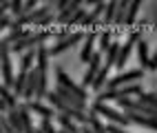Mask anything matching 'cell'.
Instances as JSON below:
<instances>
[{
  "instance_id": "8",
  "label": "cell",
  "mask_w": 157,
  "mask_h": 133,
  "mask_svg": "<svg viewBox=\"0 0 157 133\" xmlns=\"http://www.w3.org/2000/svg\"><path fill=\"white\" fill-rule=\"evenodd\" d=\"M102 56H104V53H100V51H98V53L91 58V62H89V67H86V71H84V78H82V87H84V89L95 82L98 73L102 71V67H100V58H102Z\"/></svg>"
},
{
  "instance_id": "22",
  "label": "cell",
  "mask_w": 157,
  "mask_h": 133,
  "mask_svg": "<svg viewBox=\"0 0 157 133\" xmlns=\"http://www.w3.org/2000/svg\"><path fill=\"white\" fill-rule=\"evenodd\" d=\"M113 33L109 31V29H104V31L100 33V53H106V51L113 47Z\"/></svg>"
},
{
  "instance_id": "31",
  "label": "cell",
  "mask_w": 157,
  "mask_h": 133,
  "mask_svg": "<svg viewBox=\"0 0 157 133\" xmlns=\"http://www.w3.org/2000/svg\"><path fill=\"white\" fill-rule=\"evenodd\" d=\"M0 9H2V16H5V14L9 11V9H11V2H7V0H5V2L0 5Z\"/></svg>"
},
{
  "instance_id": "10",
  "label": "cell",
  "mask_w": 157,
  "mask_h": 133,
  "mask_svg": "<svg viewBox=\"0 0 157 133\" xmlns=\"http://www.w3.org/2000/svg\"><path fill=\"white\" fill-rule=\"evenodd\" d=\"M2 62V87L11 89L16 84V76H13V65H11V56H0Z\"/></svg>"
},
{
  "instance_id": "23",
  "label": "cell",
  "mask_w": 157,
  "mask_h": 133,
  "mask_svg": "<svg viewBox=\"0 0 157 133\" xmlns=\"http://www.w3.org/2000/svg\"><path fill=\"white\" fill-rule=\"evenodd\" d=\"M117 5H120V2H106V9H104V16H102L104 25H113V22H115V14H117Z\"/></svg>"
},
{
  "instance_id": "15",
  "label": "cell",
  "mask_w": 157,
  "mask_h": 133,
  "mask_svg": "<svg viewBox=\"0 0 157 133\" xmlns=\"http://www.w3.org/2000/svg\"><path fill=\"white\" fill-rule=\"evenodd\" d=\"M135 51H137V60H140L142 69H148V65H151V56H148V42H146V40H140V45L135 47Z\"/></svg>"
},
{
  "instance_id": "11",
  "label": "cell",
  "mask_w": 157,
  "mask_h": 133,
  "mask_svg": "<svg viewBox=\"0 0 157 133\" xmlns=\"http://www.w3.org/2000/svg\"><path fill=\"white\" fill-rule=\"evenodd\" d=\"M38 82H40V69H31L29 71V80H27V89H25V100L31 102L36 100V93H38Z\"/></svg>"
},
{
  "instance_id": "3",
  "label": "cell",
  "mask_w": 157,
  "mask_h": 133,
  "mask_svg": "<svg viewBox=\"0 0 157 133\" xmlns=\"http://www.w3.org/2000/svg\"><path fill=\"white\" fill-rule=\"evenodd\" d=\"M56 80H58V87H64V89H69L73 96H78L80 100H84L86 102V98H89V91L84 89V87H80V84H75L73 80L69 78V73L62 67H58L56 69Z\"/></svg>"
},
{
  "instance_id": "13",
  "label": "cell",
  "mask_w": 157,
  "mask_h": 133,
  "mask_svg": "<svg viewBox=\"0 0 157 133\" xmlns=\"http://www.w3.org/2000/svg\"><path fill=\"white\" fill-rule=\"evenodd\" d=\"M82 7H84V5H82L80 0H71V5L64 9V11H60L56 20H58V22H62V25H67L69 20H71V18H73V16H75V14L80 11V9H82Z\"/></svg>"
},
{
  "instance_id": "32",
  "label": "cell",
  "mask_w": 157,
  "mask_h": 133,
  "mask_svg": "<svg viewBox=\"0 0 157 133\" xmlns=\"http://www.w3.org/2000/svg\"><path fill=\"white\" fill-rule=\"evenodd\" d=\"M82 133H93V131H91V127H89V124H84V127H82Z\"/></svg>"
},
{
  "instance_id": "6",
  "label": "cell",
  "mask_w": 157,
  "mask_h": 133,
  "mask_svg": "<svg viewBox=\"0 0 157 133\" xmlns=\"http://www.w3.org/2000/svg\"><path fill=\"white\" fill-rule=\"evenodd\" d=\"M82 38H86V33H82V31H73L69 38L60 40V42H56L53 47L49 49V51H51V56H60V53H64V51L73 49V47H75L78 42H82Z\"/></svg>"
},
{
  "instance_id": "1",
  "label": "cell",
  "mask_w": 157,
  "mask_h": 133,
  "mask_svg": "<svg viewBox=\"0 0 157 133\" xmlns=\"http://www.w3.org/2000/svg\"><path fill=\"white\" fill-rule=\"evenodd\" d=\"M91 111H93V113H98L100 118H106L111 124H120V127H124V129L131 124V120L126 118L124 111H117V109H113V107H109V104H104V102H93V104H91Z\"/></svg>"
},
{
  "instance_id": "14",
  "label": "cell",
  "mask_w": 157,
  "mask_h": 133,
  "mask_svg": "<svg viewBox=\"0 0 157 133\" xmlns=\"http://www.w3.org/2000/svg\"><path fill=\"white\" fill-rule=\"evenodd\" d=\"M7 118V122L11 124V129L16 133H25V124H22V115H20V109H13V111H9V113H2Z\"/></svg>"
},
{
  "instance_id": "25",
  "label": "cell",
  "mask_w": 157,
  "mask_h": 133,
  "mask_svg": "<svg viewBox=\"0 0 157 133\" xmlns=\"http://www.w3.org/2000/svg\"><path fill=\"white\" fill-rule=\"evenodd\" d=\"M140 9H142V2H140V0L131 2L128 14H126V22H124V25H133V22H135V18H137V14H140Z\"/></svg>"
},
{
  "instance_id": "24",
  "label": "cell",
  "mask_w": 157,
  "mask_h": 133,
  "mask_svg": "<svg viewBox=\"0 0 157 133\" xmlns=\"http://www.w3.org/2000/svg\"><path fill=\"white\" fill-rule=\"evenodd\" d=\"M128 7H131V2H126V0H122V2L117 5V14H115V25H124L126 22V14H128Z\"/></svg>"
},
{
  "instance_id": "19",
  "label": "cell",
  "mask_w": 157,
  "mask_h": 133,
  "mask_svg": "<svg viewBox=\"0 0 157 133\" xmlns=\"http://www.w3.org/2000/svg\"><path fill=\"white\" fill-rule=\"evenodd\" d=\"M89 127L93 133H109L106 131V124H104V120L98 115V113H93V111H89Z\"/></svg>"
},
{
  "instance_id": "30",
  "label": "cell",
  "mask_w": 157,
  "mask_h": 133,
  "mask_svg": "<svg viewBox=\"0 0 157 133\" xmlns=\"http://www.w3.org/2000/svg\"><path fill=\"white\" fill-rule=\"evenodd\" d=\"M148 69H157V51H155V53H153V58H151V65H148Z\"/></svg>"
},
{
  "instance_id": "28",
  "label": "cell",
  "mask_w": 157,
  "mask_h": 133,
  "mask_svg": "<svg viewBox=\"0 0 157 133\" xmlns=\"http://www.w3.org/2000/svg\"><path fill=\"white\" fill-rule=\"evenodd\" d=\"M36 9H38V2H36V0H27V2H25V16L33 14Z\"/></svg>"
},
{
  "instance_id": "12",
  "label": "cell",
  "mask_w": 157,
  "mask_h": 133,
  "mask_svg": "<svg viewBox=\"0 0 157 133\" xmlns=\"http://www.w3.org/2000/svg\"><path fill=\"white\" fill-rule=\"evenodd\" d=\"M0 96H2V113H9L13 109H20L18 107V96L13 91H9L7 87H0Z\"/></svg>"
},
{
  "instance_id": "2",
  "label": "cell",
  "mask_w": 157,
  "mask_h": 133,
  "mask_svg": "<svg viewBox=\"0 0 157 133\" xmlns=\"http://www.w3.org/2000/svg\"><path fill=\"white\" fill-rule=\"evenodd\" d=\"M144 76V69H128V71H122V73H117L115 78H111L106 82V89H122V87H128V84H135L140 82Z\"/></svg>"
},
{
  "instance_id": "17",
  "label": "cell",
  "mask_w": 157,
  "mask_h": 133,
  "mask_svg": "<svg viewBox=\"0 0 157 133\" xmlns=\"http://www.w3.org/2000/svg\"><path fill=\"white\" fill-rule=\"evenodd\" d=\"M27 80H29V71H22V69H20V71H18V76H16V84H13V93H16L18 98H20V96L25 98Z\"/></svg>"
},
{
  "instance_id": "20",
  "label": "cell",
  "mask_w": 157,
  "mask_h": 133,
  "mask_svg": "<svg viewBox=\"0 0 157 133\" xmlns=\"http://www.w3.org/2000/svg\"><path fill=\"white\" fill-rule=\"evenodd\" d=\"M104 9H106V2H95V5H93V9L89 11V16L84 18V22H82V25H93L100 16H104Z\"/></svg>"
},
{
  "instance_id": "16",
  "label": "cell",
  "mask_w": 157,
  "mask_h": 133,
  "mask_svg": "<svg viewBox=\"0 0 157 133\" xmlns=\"http://www.w3.org/2000/svg\"><path fill=\"white\" fill-rule=\"evenodd\" d=\"M120 49H122V45L120 42H113V47L104 53V67H115L117 65V58H120Z\"/></svg>"
},
{
  "instance_id": "29",
  "label": "cell",
  "mask_w": 157,
  "mask_h": 133,
  "mask_svg": "<svg viewBox=\"0 0 157 133\" xmlns=\"http://www.w3.org/2000/svg\"><path fill=\"white\" fill-rule=\"evenodd\" d=\"M106 131L109 133H126V129L120 127V124H106Z\"/></svg>"
},
{
  "instance_id": "9",
  "label": "cell",
  "mask_w": 157,
  "mask_h": 133,
  "mask_svg": "<svg viewBox=\"0 0 157 133\" xmlns=\"http://www.w3.org/2000/svg\"><path fill=\"white\" fill-rule=\"evenodd\" d=\"M95 40H98V33H95V31L86 33L84 42H82V51H80V62H82V65H89L91 58L98 53V51H95Z\"/></svg>"
},
{
  "instance_id": "21",
  "label": "cell",
  "mask_w": 157,
  "mask_h": 133,
  "mask_svg": "<svg viewBox=\"0 0 157 133\" xmlns=\"http://www.w3.org/2000/svg\"><path fill=\"white\" fill-rule=\"evenodd\" d=\"M38 60V49H31L27 53H22V60H20V69L22 71H31V65Z\"/></svg>"
},
{
  "instance_id": "7",
  "label": "cell",
  "mask_w": 157,
  "mask_h": 133,
  "mask_svg": "<svg viewBox=\"0 0 157 133\" xmlns=\"http://www.w3.org/2000/svg\"><path fill=\"white\" fill-rule=\"evenodd\" d=\"M53 91H56V93H58L62 100H64V102H67L69 107H73V109H78V111H84V113H89V109H91V107L86 104L84 100H80L78 96H73L69 89H64V87H56Z\"/></svg>"
},
{
  "instance_id": "18",
  "label": "cell",
  "mask_w": 157,
  "mask_h": 133,
  "mask_svg": "<svg viewBox=\"0 0 157 133\" xmlns=\"http://www.w3.org/2000/svg\"><path fill=\"white\" fill-rule=\"evenodd\" d=\"M49 56H51V51L47 49V45H40L38 47V69L42 71V73H47V69H49Z\"/></svg>"
},
{
  "instance_id": "4",
  "label": "cell",
  "mask_w": 157,
  "mask_h": 133,
  "mask_svg": "<svg viewBox=\"0 0 157 133\" xmlns=\"http://www.w3.org/2000/svg\"><path fill=\"white\" fill-rule=\"evenodd\" d=\"M140 40H142V33L137 31V29H133V31L128 33V40L122 45V49H120V58H117V71H122L124 67H126V62H128V58H131V53H133V47H137L140 45Z\"/></svg>"
},
{
  "instance_id": "27",
  "label": "cell",
  "mask_w": 157,
  "mask_h": 133,
  "mask_svg": "<svg viewBox=\"0 0 157 133\" xmlns=\"http://www.w3.org/2000/svg\"><path fill=\"white\" fill-rule=\"evenodd\" d=\"M86 16H89V11H86V7H82V9H80V11H78L75 16H73L71 20H69L67 25H78V22H84V18H86Z\"/></svg>"
},
{
  "instance_id": "33",
  "label": "cell",
  "mask_w": 157,
  "mask_h": 133,
  "mask_svg": "<svg viewBox=\"0 0 157 133\" xmlns=\"http://www.w3.org/2000/svg\"><path fill=\"white\" fill-rule=\"evenodd\" d=\"M38 133H44V131H42V129H40V127H38Z\"/></svg>"
},
{
  "instance_id": "26",
  "label": "cell",
  "mask_w": 157,
  "mask_h": 133,
  "mask_svg": "<svg viewBox=\"0 0 157 133\" xmlns=\"http://www.w3.org/2000/svg\"><path fill=\"white\" fill-rule=\"evenodd\" d=\"M140 100L144 102L146 107H153V109H157V93H153V91H144V93L140 96Z\"/></svg>"
},
{
  "instance_id": "5",
  "label": "cell",
  "mask_w": 157,
  "mask_h": 133,
  "mask_svg": "<svg viewBox=\"0 0 157 133\" xmlns=\"http://www.w3.org/2000/svg\"><path fill=\"white\" fill-rule=\"evenodd\" d=\"M25 104L29 107L31 113L40 115V120H53V118H58V111L51 104H44V100H31V102H25Z\"/></svg>"
}]
</instances>
